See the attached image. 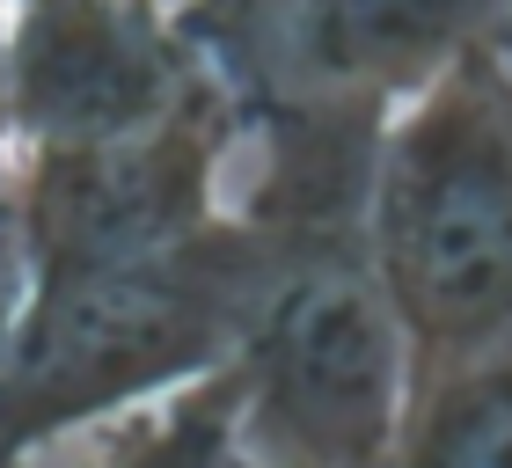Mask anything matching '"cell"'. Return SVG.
I'll use <instances>...</instances> for the list:
<instances>
[{
  "label": "cell",
  "instance_id": "6da1fadb",
  "mask_svg": "<svg viewBox=\"0 0 512 468\" xmlns=\"http://www.w3.org/2000/svg\"><path fill=\"white\" fill-rule=\"evenodd\" d=\"M256 286L264 242L235 205L176 242L30 271L22 322L0 351V468H30L110 417L213 381Z\"/></svg>",
  "mask_w": 512,
  "mask_h": 468
},
{
  "label": "cell",
  "instance_id": "7a4b0ae2",
  "mask_svg": "<svg viewBox=\"0 0 512 468\" xmlns=\"http://www.w3.org/2000/svg\"><path fill=\"white\" fill-rule=\"evenodd\" d=\"M366 256L417 373L512 344V52L461 59L381 125Z\"/></svg>",
  "mask_w": 512,
  "mask_h": 468
},
{
  "label": "cell",
  "instance_id": "3957f363",
  "mask_svg": "<svg viewBox=\"0 0 512 468\" xmlns=\"http://www.w3.org/2000/svg\"><path fill=\"white\" fill-rule=\"evenodd\" d=\"M220 381L235 454L278 468H388L417 359L374 278L366 227L264 242V286Z\"/></svg>",
  "mask_w": 512,
  "mask_h": 468
},
{
  "label": "cell",
  "instance_id": "277c9868",
  "mask_svg": "<svg viewBox=\"0 0 512 468\" xmlns=\"http://www.w3.org/2000/svg\"><path fill=\"white\" fill-rule=\"evenodd\" d=\"M235 103L388 125L461 59L512 37V0H191Z\"/></svg>",
  "mask_w": 512,
  "mask_h": 468
},
{
  "label": "cell",
  "instance_id": "5b68a950",
  "mask_svg": "<svg viewBox=\"0 0 512 468\" xmlns=\"http://www.w3.org/2000/svg\"><path fill=\"white\" fill-rule=\"evenodd\" d=\"M15 154L103 147L220 96L191 0H0Z\"/></svg>",
  "mask_w": 512,
  "mask_h": 468
},
{
  "label": "cell",
  "instance_id": "8992f818",
  "mask_svg": "<svg viewBox=\"0 0 512 468\" xmlns=\"http://www.w3.org/2000/svg\"><path fill=\"white\" fill-rule=\"evenodd\" d=\"M388 468H512V344L417 373Z\"/></svg>",
  "mask_w": 512,
  "mask_h": 468
},
{
  "label": "cell",
  "instance_id": "52a82bcc",
  "mask_svg": "<svg viewBox=\"0 0 512 468\" xmlns=\"http://www.w3.org/2000/svg\"><path fill=\"white\" fill-rule=\"evenodd\" d=\"M235 432H227V381L176 388L147 410H125L110 425L66 439L59 454H44L37 468H227Z\"/></svg>",
  "mask_w": 512,
  "mask_h": 468
},
{
  "label": "cell",
  "instance_id": "ba28073f",
  "mask_svg": "<svg viewBox=\"0 0 512 468\" xmlns=\"http://www.w3.org/2000/svg\"><path fill=\"white\" fill-rule=\"evenodd\" d=\"M22 300H30V249H22L15 191H8V169H0V351H8L15 322H22Z\"/></svg>",
  "mask_w": 512,
  "mask_h": 468
},
{
  "label": "cell",
  "instance_id": "9c48e42d",
  "mask_svg": "<svg viewBox=\"0 0 512 468\" xmlns=\"http://www.w3.org/2000/svg\"><path fill=\"white\" fill-rule=\"evenodd\" d=\"M15 154V125H8V66H0V169H8Z\"/></svg>",
  "mask_w": 512,
  "mask_h": 468
},
{
  "label": "cell",
  "instance_id": "30bf717a",
  "mask_svg": "<svg viewBox=\"0 0 512 468\" xmlns=\"http://www.w3.org/2000/svg\"><path fill=\"white\" fill-rule=\"evenodd\" d=\"M227 468H278V461H249V454H227Z\"/></svg>",
  "mask_w": 512,
  "mask_h": 468
},
{
  "label": "cell",
  "instance_id": "8fae6325",
  "mask_svg": "<svg viewBox=\"0 0 512 468\" xmlns=\"http://www.w3.org/2000/svg\"><path fill=\"white\" fill-rule=\"evenodd\" d=\"M505 52H512V37H505Z\"/></svg>",
  "mask_w": 512,
  "mask_h": 468
},
{
  "label": "cell",
  "instance_id": "7c38bea8",
  "mask_svg": "<svg viewBox=\"0 0 512 468\" xmlns=\"http://www.w3.org/2000/svg\"><path fill=\"white\" fill-rule=\"evenodd\" d=\"M30 468H37V461H30Z\"/></svg>",
  "mask_w": 512,
  "mask_h": 468
}]
</instances>
